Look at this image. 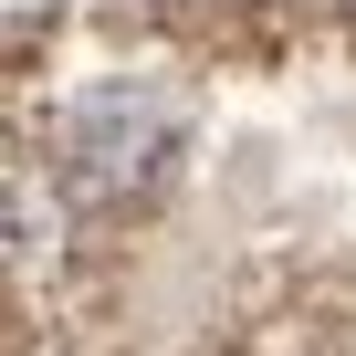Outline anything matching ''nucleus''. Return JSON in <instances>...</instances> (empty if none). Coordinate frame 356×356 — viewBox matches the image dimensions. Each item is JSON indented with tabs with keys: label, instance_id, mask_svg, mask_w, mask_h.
<instances>
[{
	"label": "nucleus",
	"instance_id": "obj_1",
	"mask_svg": "<svg viewBox=\"0 0 356 356\" xmlns=\"http://www.w3.org/2000/svg\"><path fill=\"white\" fill-rule=\"evenodd\" d=\"M178 136H189V115H178L157 84H84L53 115V178L84 210H126V200H147L168 178Z\"/></svg>",
	"mask_w": 356,
	"mask_h": 356
}]
</instances>
